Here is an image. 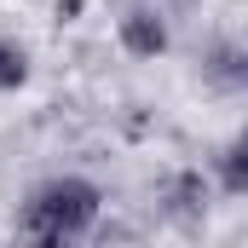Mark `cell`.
<instances>
[{
    "instance_id": "obj_2",
    "label": "cell",
    "mask_w": 248,
    "mask_h": 248,
    "mask_svg": "<svg viewBox=\"0 0 248 248\" xmlns=\"http://www.w3.org/2000/svg\"><path fill=\"white\" fill-rule=\"evenodd\" d=\"M122 41L133 46V52H162V46H168V35H162V23H156V17H144V12L122 23Z\"/></svg>"
},
{
    "instance_id": "obj_3",
    "label": "cell",
    "mask_w": 248,
    "mask_h": 248,
    "mask_svg": "<svg viewBox=\"0 0 248 248\" xmlns=\"http://www.w3.org/2000/svg\"><path fill=\"white\" fill-rule=\"evenodd\" d=\"M23 81H29V58H23V46L0 41V93H12V87H23Z\"/></svg>"
},
{
    "instance_id": "obj_1",
    "label": "cell",
    "mask_w": 248,
    "mask_h": 248,
    "mask_svg": "<svg viewBox=\"0 0 248 248\" xmlns=\"http://www.w3.org/2000/svg\"><path fill=\"white\" fill-rule=\"evenodd\" d=\"M98 219V190L87 179H52L29 196L23 208V237L35 243H69V237H87V225Z\"/></svg>"
}]
</instances>
